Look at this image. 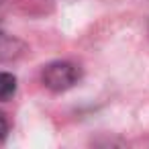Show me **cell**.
I'll list each match as a JSON object with an SVG mask.
<instances>
[{
    "label": "cell",
    "mask_w": 149,
    "mask_h": 149,
    "mask_svg": "<svg viewBox=\"0 0 149 149\" xmlns=\"http://www.w3.org/2000/svg\"><path fill=\"white\" fill-rule=\"evenodd\" d=\"M23 43H19L17 39L6 37L4 33H0V61L4 59H15L23 53Z\"/></svg>",
    "instance_id": "cell-2"
},
{
    "label": "cell",
    "mask_w": 149,
    "mask_h": 149,
    "mask_svg": "<svg viewBox=\"0 0 149 149\" xmlns=\"http://www.w3.org/2000/svg\"><path fill=\"white\" fill-rule=\"evenodd\" d=\"M6 135H8V123H6L4 114L0 112V143H2V141L6 139Z\"/></svg>",
    "instance_id": "cell-4"
},
{
    "label": "cell",
    "mask_w": 149,
    "mask_h": 149,
    "mask_svg": "<svg viewBox=\"0 0 149 149\" xmlns=\"http://www.w3.org/2000/svg\"><path fill=\"white\" fill-rule=\"evenodd\" d=\"M17 92V78L8 72H0V102L10 100Z\"/></svg>",
    "instance_id": "cell-3"
},
{
    "label": "cell",
    "mask_w": 149,
    "mask_h": 149,
    "mask_svg": "<svg viewBox=\"0 0 149 149\" xmlns=\"http://www.w3.org/2000/svg\"><path fill=\"white\" fill-rule=\"evenodd\" d=\"M41 80L51 92H65L80 80V68L70 61H51L43 68Z\"/></svg>",
    "instance_id": "cell-1"
}]
</instances>
